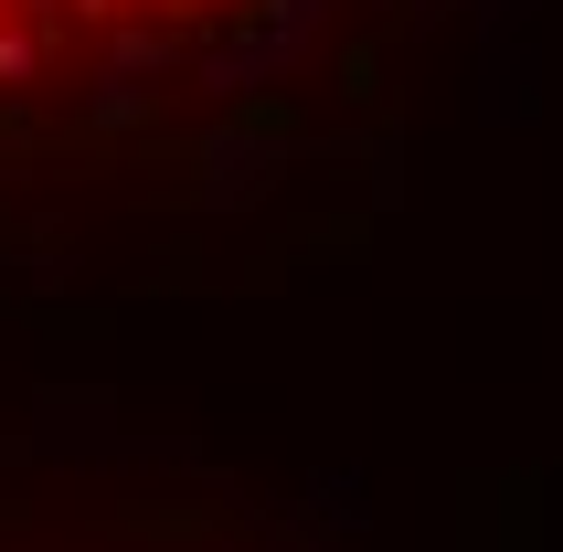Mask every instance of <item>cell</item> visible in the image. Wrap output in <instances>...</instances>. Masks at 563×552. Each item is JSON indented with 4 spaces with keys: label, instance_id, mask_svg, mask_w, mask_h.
I'll use <instances>...</instances> for the list:
<instances>
[{
    "label": "cell",
    "instance_id": "obj_1",
    "mask_svg": "<svg viewBox=\"0 0 563 552\" xmlns=\"http://www.w3.org/2000/svg\"><path fill=\"white\" fill-rule=\"evenodd\" d=\"M457 0H0V266L202 255L383 150Z\"/></svg>",
    "mask_w": 563,
    "mask_h": 552
},
{
    "label": "cell",
    "instance_id": "obj_2",
    "mask_svg": "<svg viewBox=\"0 0 563 552\" xmlns=\"http://www.w3.org/2000/svg\"><path fill=\"white\" fill-rule=\"evenodd\" d=\"M0 552H383L309 499H266L213 467H118L0 446Z\"/></svg>",
    "mask_w": 563,
    "mask_h": 552
}]
</instances>
